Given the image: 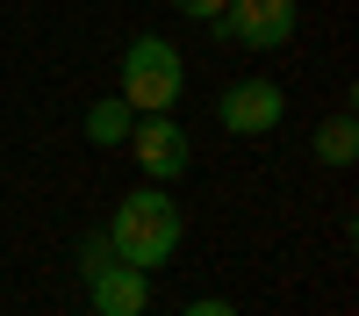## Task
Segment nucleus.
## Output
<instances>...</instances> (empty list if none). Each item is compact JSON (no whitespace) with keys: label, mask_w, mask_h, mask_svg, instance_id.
I'll return each mask as SVG.
<instances>
[{"label":"nucleus","mask_w":359,"mask_h":316,"mask_svg":"<svg viewBox=\"0 0 359 316\" xmlns=\"http://www.w3.org/2000/svg\"><path fill=\"white\" fill-rule=\"evenodd\" d=\"M108 245L123 266H144V273H158L180 259V245H187V216H180V201L151 180V187H130L123 201H115V216H108Z\"/></svg>","instance_id":"f257e3e1"},{"label":"nucleus","mask_w":359,"mask_h":316,"mask_svg":"<svg viewBox=\"0 0 359 316\" xmlns=\"http://www.w3.org/2000/svg\"><path fill=\"white\" fill-rule=\"evenodd\" d=\"M115 94H123L137 115H165L180 94H187V65L165 36H130L123 65H115Z\"/></svg>","instance_id":"f03ea898"},{"label":"nucleus","mask_w":359,"mask_h":316,"mask_svg":"<svg viewBox=\"0 0 359 316\" xmlns=\"http://www.w3.org/2000/svg\"><path fill=\"white\" fill-rule=\"evenodd\" d=\"M208 29H216L223 43H245V50H280V43H294V29H302V0H230Z\"/></svg>","instance_id":"7ed1b4c3"},{"label":"nucleus","mask_w":359,"mask_h":316,"mask_svg":"<svg viewBox=\"0 0 359 316\" xmlns=\"http://www.w3.org/2000/svg\"><path fill=\"white\" fill-rule=\"evenodd\" d=\"M123 151L137 158V172H144V180H158V187L187 180V165H194V144H187V130L172 123V108H165V115H137Z\"/></svg>","instance_id":"20e7f679"},{"label":"nucleus","mask_w":359,"mask_h":316,"mask_svg":"<svg viewBox=\"0 0 359 316\" xmlns=\"http://www.w3.org/2000/svg\"><path fill=\"white\" fill-rule=\"evenodd\" d=\"M280 115H287V94L273 79H230L223 94H216V123L230 130V137H266V130H280Z\"/></svg>","instance_id":"39448f33"},{"label":"nucleus","mask_w":359,"mask_h":316,"mask_svg":"<svg viewBox=\"0 0 359 316\" xmlns=\"http://www.w3.org/2000/svg\"><path fill=\"white\" fill-rule=\"evenodd\" d=\"M144 302H151V273H144V266L108 259V266L86 280V309H94V316H144Z\"/></svg>","instance_id":"423d86ee"},{"label":"nucleus","mask_w":359,"mask_h":316,"mask_svg":"<svg viewBox=\"0 0 359 316\" xmlns=\"http://www.w3.org/2000/svg\"><path fill=\"white\" fill-rule=\"evenodd\" d=\"M130 123H137V108H130L123 94H101L94 108H86V144H94V151H123V144H130Z\"/></svg>","instance_id":"0eeeda50"},{"label":"nucleus","mask_w":359,"mask_h":316,"mask_svg":"<svg viewBox=\"0 0 359 316\" xmlns=\"http://www.w3.org/2000/svg\"><path fill=\"white\" fill-rule=\"evenodd\" d=\"M352 158H359V123H352V108H338L331 123H316V165L345 172Z\"/></svg>","instance_id":"6e6552de"},{"label":"nucleus","mask_w":359,"mask_h":316,"mask_svg":"<svg viewBox=\"0 0 359 316\" xmlns=\"http://www.w3.org/2000/svg\"><path fill=\"white\" fill-rule=\"evenodd\" d=\"M108 259H115V245H108V230H86V238H79V280H94V273L108 266Z\"/></svg>","instance_id":"1a4fd4ad"},{"label":"nucleus","mask_w":359,"mask_h":316,"mask_svg":"<svg viewBox=\"0 0 359 316\" xmlns=\"http://www.w3.org/2000/svg\"><path fill=\"white\" fill-rule=\"evenodd\" d=\"M172 8H180V15H187V22H216V15L230 8V0H172Z\"/></svg>","instance_id":"9d476101"},{"label":"nucleus","mask_w":359,"mask_h":316,"mask_svg":"<svg viewBox=\"0 0 359 316\" xmlns=\"http://www.w3.org/2000/svg\"><path fill=\"white\" fill-rule=\"evenodd\" d=\"M180 316H237V302H223V295H201V302H187Z\"/></svg>","instance_id":"9b49d317"}]
</instances>
